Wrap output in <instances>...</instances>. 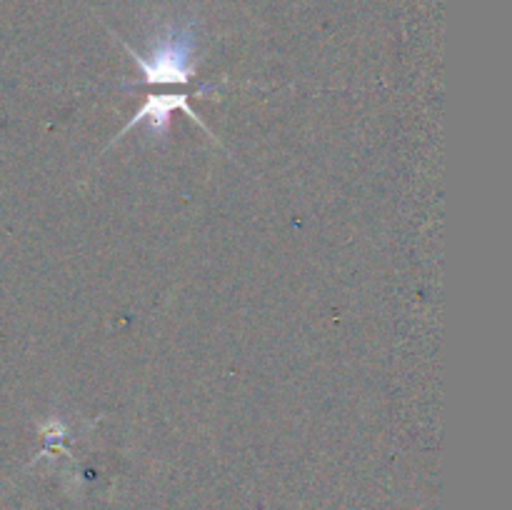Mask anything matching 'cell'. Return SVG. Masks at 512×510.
I'll list each match as a JSON object with an SVG mask.
<instances>
[{
    "label": "cell",
    "instance_id": "6da1fadb",
    "mask_svg": "<svg viewBox=\"0 0 512 510\" xmlns=\"http://www.w3.org/2000/svg\"><path fill=\"white\" fill-rule=\"evenodd\" d=\"M125 50L130 53V58L140 65L145 80L153 85L160 83H190V75L195 73L193 63V50L195 40L188 30H170L153 50L150 55H140L138 50L130 48L128 43H123Z\"/></svg>",
    "mask_w": 512,
    "mask_h": 510
},
{
    "label": "cell",
    "instance_id": "7a4b0ae2",
    "mask_svg": "<svg viewBox=\"0 0 512 510\" xmlns=\"http://www.w3.org/2000/svg\"><path fill=\"white\" fill-rule=\"evenodd\" d=\"M188 98H190V95H185V93L148 95V100H145L143 108H140L138 113H135L133 118H130V123L125 125L123 130H120V135L128 133V130L133 128V125L148 123L150 130H153V133L158 135V138H165V135H168V125H170V115H173V110H183V113L188 115L190 120H195V123H198L200 128H203L205 133L210 135V138H213V133H210V130H208V125H205L203 120H200V115L195 113L193 108H190Z\"/></svg>",
    "mask_w": 512,
    "mask_h": 510
}]
</instances>
